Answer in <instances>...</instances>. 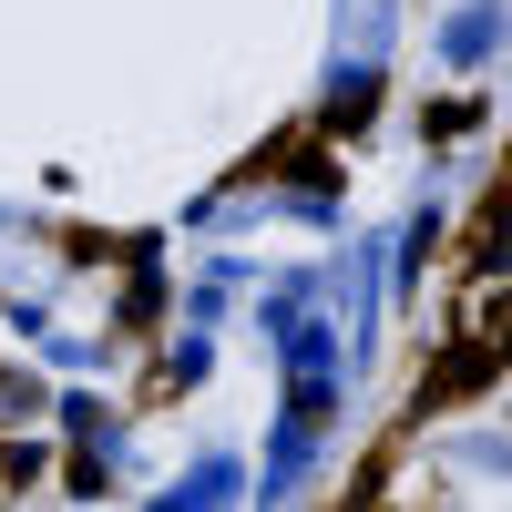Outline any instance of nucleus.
Listing matches in <instances>:
<instances>
[{"label": "nucleus", "instance_id": "nucleus-1", "mask_svg": "<svg viewBox=\"0 0 512 512\" xmlns=\"http://www.w3.org/2000/svg\"><path fill=\"white\" fill-rule=\"evenodd\" d=\"M472 379H492V328H482V338H461V349L431 369V390H420V400L441 410V400H461V390H472Z\"/></svg>", "mask_w": 512, "mask_h": 512}]
</instances>
